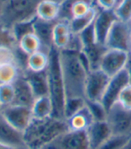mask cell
Wrapping results in <instances>:
<instances>
[{
  "label": "cell",
  "mask_w": 131,
  "mask_h": 149,
  "mask_svg": "<svg viewBox=\"0 0 131 149\" xmlns=\"http://www.w3.org/2000/svg\"><path fill=\"white\" fill-rule=\"evenodd\" d=\"M0 149H28L26 147H14V146H9L4 144L0 143Z\"/></svg>",
  "instance_id": "obj_42"
},
{
  "label": "cell",
  "mask_w": 131,
  "mask_h": 149,
  "mask_svg": "<svg viewBox=\"0 0 131 149\" xmlns=\"http://www.w3.org/2000/svg\"><path fill=\"white\" fill-rule=\"evenodd\" d=\"M130 52H131V51H130Z\"/></svg>",
  "instance_id": "obj_48"
},
{
  "label": "cell",
  "mask_w": 131,
  "mask_h": 149,
  "mask_svg": "<svg viewBox=\"0 0 131 149\" xmlns=\"http://www.w3.org/2000/svg\"><path fill=\"white\" fill-rule=\"evenodd\" d=\"M110 78L101 69L90 70L85 81L84 98L88 101L101 102Z\"/></svg>",
  "instance_id": "obj_6"
},
{
  "label": "cell",
  "mask_w": 131,
  "mask_h": 149,
  "mask_svg": "<svg viewBox=\"0 0 131 149\" xmlns=\"http://www.w3.org/2000/svg\"><path fill=\"white\" fill-rule=\"evenodd\" d=\"M20 74L21 70L15 62L5 63L0 66V84H13Z\"/></svg>",
  "instance_id": "obj_25"
},
{
  "label": "cell",
  "mask_w": 131,
  "mask_h": 149,
  "mask_svg": "<svg viewBox=\"0 0 131 149\" xmlns=\"http://www.w3.org/2000/svg\"><path fill=\"white\" fill-rule=\"evenodd\" d=\"M3 118L15 129L24 132L33 119L31 108L11 104L0 110Z\"/></svg>",
  "instance_id": "obj_7"
},
{
  "label": "cell",
  "mask_w": 131,
  "mask_h": 149,
  "mask_svg": "<svg viewBox=\"0 0 131 149\" xmlns=\"http://www.w3.org/2000/svg\"><path fill=\"white\" fill-rule=\"evenodd\" d=\"M69 130H86L90 125L94 121L90 111L85 106L78 112L66 120Z\"/></svg>",
  "instance_id": "obj_19"
},
{
  "label": "cell",
  "mask_w": 131,
  "mask_h": 149,
  "mask_svg": "<svg viewBox=\"0 0 131 149\" xmlns=\"http://www.w3.org/2000/svg\"><path fill=\"white\" fill-rule=\"evenodd\" d=\"M51 1H54V2H56V3L61 5L62 3H64V2L66 1V0H51Z\"/></svg>",
  "instance_id": "obj_44"
},
{
  "label": "cell",
  "mask_w": 131,
  "mask_h": 149,
  "mask_svg": "<svg viewBox=\"0 0 131 149\" xmlns=\"http://www.w3.org/2000/svg\"><path fill=\"white\" fill-rule=\"evenodd\" d=\"M85 102L94 121H102L107 120L108 111L102 103V102L88 101L85 99Z\"/></svg>",
  "instance_id": "obj_30"
},
{
  "label": "cell",
  "mask_w": 131,
  "mask_h": 149,
  "mask_svg": "<svg viewBox=\"0 0 131 149\" xmlns=\"http://www.w3.org/2000/svg\"><path fill=\"white\" fill-rule=\"evenodd\" d=\"M122 149H131V138H130L129 141L126 144V146Z\"/></svg>",
  "instance_id": "obj_43"
},
{
  "label": "cell",
  "mask_w": 131,
  "mask_h": 149,
  "mask_svg": "<svg viewBox=\"0 0 131 149\" xmlns=\"http://www.w3.org/2000/svg\"><path fill=\"white\" fill-rule=\"evenodd\" d=\"M22 74L29 83L35 98L49 96V83L46 70L33 72L27 69Z\"/></svg>",
  "instance_id": "obj_17"
},
{
  "label": "cell",
  "mask_w": 131,
  "mask_h": 149,
  "mask_svg": "<svg viewBox=\"0 0 131 149\" xmlns=\"http://www.w3.org/2000/svg\"><path fill=\"white\" fill-rule=\"evenodd\" d=\"M66 120L49 117L47 119H32L24 131V142L28 149H40L45 144L67 132Z\"/></svg>",
  "instance_id": "obj_2"
},
{
  "label": "cell",
  "mask_w": 131,
  "mask_h": 149,
  "mask_svg": "<svg viewBox=\"0 0 131 149\" xmlns=\"http://www.w3.org/2000/svg\"><path fill=\"white\" fill-rule=\"evenodd\" d=\"M117 0H94V6L102 10H111L116 7Z\"/></svg>",
  "instance_id": "obj_39"
},
{
  "label": "cell",
  "mask_w": 131,
  "mask_h": 149,
  "mask_svg": "<svg viewBox=\"0 0 131 149\" xmlns=\"http://www.w3.org/2000/svg\"><path fill=\"white\" fill-rule=\"evenodd\" d=\"M12 84L15 92L14 102L12 104L31 108L36 98L24 74L21 73Z\"/></svg>",
  "instance_id": "obj_13"
},
{
  "label": "cell",
  "mask_w": 131,
  "mask_h": 149,
  "mask_svg": "<svg viewBox=\"0 0 131 149\" xmlns=\"http://www.w3.org/2000/svg\"><path fill=\"white\" fill-rule=\"evenodd\" d=\"M32 115L34 119H47L52 117L53 105L49 96L36 98L31 107Z\"/></svg>",
  "instance_id": "obj_23"
},
{
  "label": "cell",
  "mask_w": 131,
  "mask_h": 149,
  "mask_svg": "<svg viewBox=\"0 0 131 149\" xmlns=\"http://www.w3.org/2000/svg\"><path fill=\"white\" fill-rule=\"evenodd\" d=\"M98 12H99V8L96 6H93L90 9V11L84 15L71 19L69 22L71 33L75 34H79L82 31H84L94 22V19Z\"/></svg>",
  "instance_id": "obj_22"
},
{
  "label": "cell",
  "mask_w": 131,
  "mask_h": 149,
  "mask_svg": "<svg viewBox=\"0 0 131 149\" xmlns=\"http://www.w3.org/2000/svg\"><path fill=\"white\" fill-rule=\"evenodd\" d=\"M105 46L107 49L129 53L131 51V24L117 20L109 31Z\"/></svg>",
  "instance_id": "obj_5"
},
{
  "label": "cell",
  "mask_w": 131,
  "mask_h": 149,
  "mask_svg": "<svg viewBox=\"0 0 131 149\" xmlns=\"http://www.w3.org/2000/svg\"><path fill=\"white\" fill-rule=\"evenodd\" d=\"M49 64V54L42 50L36 51L29 55L27 68L33 72H40L46 70Z\"/></svg>",
  "instance_id": "obj_24"
},
{
  "label": "cell",
  "mask_w": 131,
  "mask_h": 149,
  "mask_svg": "<svg viewBox=\"0 0 131 149\" xmlns=\"http://www.w3.org/2000/svg\"><path fill=\"white\" fill-rule=\"evenodd\" d=\"M130 24H131V22H130Z\"/></svg>",
  "instance_id": "obj_47"
},
{
  "label": "cell",
  "mask_w": 131,
  "mask_h": 149,
  "mask_svg": "<svg viewBox=\"0 0 131 149\" xmlns=\"http://www.w3.org/2000/svg\"><path fill=\"white\" fill-rule=\"evenodd\" d=\"M71 30L68 21L57 20L53 29V45L56 49L62 50L67 48L70 37Z\"/></svg>",
  "instance_id": "obj_18"
},
{
  "label": "cell",
  "mask_w": 131,
  "mask_h": 149,
  "mask_svg": "<svg viewBox=\"0 0 131 149\" xmlns=\"http://www.w3.org/2000/svg\"><path fill=\"white\" fill-rule=\"evenodd\" d=\"M18 46L28 55L39 51L41 49L40 42L34 33H30L24 36L18 41Z\"/></svg>",
  "instance_id": "obj_26"
},
{
  "label": "cell",
  "mask_w": 131,
  "mask_h": 149,
  "mask_svg": "<svg viewBox=\"0 0 131 149\" xmlns=\"http://www.w3.org/2000/svg\"><path fill=\"white\" fill-rule=\"evenodd\" d=\"M128 84H129V79L125 69L110 78L105 93L101 101L105 109L107 110V111L114 104L118 102L119 94H121V91Z\"/></svg>",
  "instance_id": "obj_9"
},
{
  "label": "cell",
  "mask_w": 131,
  "mask_h": 149,
  "mask_svg": "<svg viewBox=\"0 0 131 149\" xmlns=\"http://www.w3.org/2000/svg\"><path fill=\"white\" fill-rule=\"evenodd\" d=\"M79 1L86 2L93 6H94V0H66L64 3L60 5V11H59V15L58 20H64V21H68V22H70V20L72 19L71 12H70L71 6L74 3L79 2Z\"/></svg>",
  "instance_id": "obj_34"
},
{
  "label": "cell",
  "mask_w": 131,
  "mask_h": 149,
  "mask_svg": "<svg viewBox=\"0 0 131 149\" xmlns=\"http://www.w3.org/2000/svg\"><path fill=\"white\" fill-rule=\"evenodd\" d=\"M57 21H45L35 17L33 22V33L39 39L41 49L47 54L50 52L53 45V29Z\"/></svg>",
  "instance_id": "obj_12"
},
{
  "label": "cell",
  "mask_w": 131,
  "mask_h": 149,
  "mask_svg": "<svg viewBox=\"0 0 131 149\" xmlns=\"http://www.w3.org/2000/svg\"><path fill=\"white\" fill-rule=\"evenodd\" d=\"M15 92L12 84H0V110L14 102Z\"/></svg>",
  "instance_id": "obj_31"
},
{
  "label": "cell",
  "mask_w": 131,
  "mask_h": 149,
  "mask_svg": "<svg viewBox=\"0 0 131 149\" xmlns=\"http://www.w3.org/2000/svg\"><path fill=\"white\" fill-rule=\"evenodd\" d=\"M131 138V135L112 134L98 149H122Z\"/></svg>",
  "instance_id": "obj_28"
},
{
  "label": "cell",
  "mask_w": 131,
  "mask_h": 149,
  "mask_svg": "<svg viewBox=\"0 0 131 149\" xmlns=\"http://www.w3.org/2000/svg\"><path fill=\"white\" fill-rule=\"evenodd\" d=\"M60 5L51 0H41L37 6V17L45 21H57Z\"/></svg>",
  "instance_id": "obj_21"
},
{
  "label": "cell",
  "mask_w": 131,
  "mask_h": 149,
  "mask_svg": "<svg viewBox=\"0 0 131 149\" xmlns=\"http://www.w3.org/2000/svg\"><path fill=\"white\" fill-rule=\"evenodd\" d=\"M106 50L107 47L105 45L97 43V42L83 49L82 52L87 60L90 70L100 69L101 61Z\"/></svg>",
  "instance_id": "obj_20"
},
{
  "label": "cell",
  "mask_w": 131,
  "mask_h": 149,
  "mask_svg": "<svg viewBox=\"0 0 131 149\" xmlns=\"http://www.w3.org/2000/svg\"><path fill=\"white\" fill-rule=\"evenodd\" d=\"M59 136L55 138V139L51 140L50 142L45 144L44 146L40 147V149H63V147L61 146V143H60Z\"/></svg>",
  "instance_id": "obj_40"
},
{
  "label": "cell",
  "mask_w": 131,
  "mask_h": 149,
  "mask_svg": "<svg viewBox=\"0 0 131 149\" xmlns=\"http://www.w3.org/2000/svg\"><path fill=\"white\" fill-rule=\"evenodd\" d=\"M80 39L82 40V43L84 48L86 46L92 45L96 42V38H95V33H94V27H93V23L89 25L87 28H85L84 31H82L79 33ZM83 48V49H84Z\"/></svg>",
  "instance_id": "obj_36"
},
{
  "label": "cell",
  "mask_w": 131,
  "mask_h": 149,
  "mask_svg": "<svg viewBox=\"0 0 131 149\" xmlns=\"http://www.w3.org/2000/svg\"><path fill=\"white\" fill-rule=\"evenodd\" d=\"M118 20L125 23L131 22V0H121L114 8Z\"/></svg>",
  "instance_id": "obj_32"
},
{
  "label": "cell",
  "mask_w": 131,
  "mask_h": 149,
  "mask_svg": "<svg viewBox=\"0 0 131 149\" xmlns=\"http://www.w3.org/2000/svg\"><path fill=\"white\" fill-rule=\"evenodd\" d=\"M128 53L113 49H107L102 58L100 69L111 77L124 70Z\"/></svg>",
  "instance_id": "obj_10"
},
{
  "label": "cell",
  "mask_w": 131,
  "mask_h": 149,
  "mask_svg": "<svg viewBox=\"0 0 131 149\" xmlns=\"http://www.w3.org/2000/svg\"><path fill=\"white\" fill-rule=\"evenodd\" d=\"M117 1H118V3H119V2L121 1V0H117ZM117 5H118V4H117Z\"/></svg>",
  "instance_id": "obj_46"
},
{
  "label": "cell",
  "mask_w": 131,
  "mask_h": 149,
  "mask_svg": "<svg viewBox=\"0 0 131 149\" xmlns=\"http://www.w3.org/2000/svg\"><path fill=\"white\" fill-rule=\"evenodd\" d=\"M86 131L92 149H98L112 135L111 129L107 120L93 121Z\"/></svg>",
  "instance_id": "obj_16"
},
{
  "label": "cell",
  "mask_w": 131,
  "mask_h": 149,
  "mask_svg": "<svg viewBox=\"0 0 131 149\" xmlns=\"http://www.w3.org/2000/svg\"><path fill=\"white\" fill-rule=\"evenodd\" d=\"M3 3H4V0H0V15H1V10H2V6H3Z\"/></svg>",
  "instance_id": "obj_45"
},
{
  "label": "cell",
  "mask_w": 131,
  "mask_h": 149,
  "mask_svg": "<svg viewBox=\"0 0 131 149\" xmlns=\"http://www.w3.org/2000/svg\"><path fill=\"white\" fill-rule=\"evenodd\" d=\"M117 20L118 17L114 12V9L102 10L99 8V12H98L93 22L97 43L105 45V41L109 34V31H110L111 28Z\"/></svg>",
  "instance_id": "obj_11"
},
{
  "label": "cell",
  "mask_w": 131,
  "mask_h": 149,
  "mask_svg": "<svg viewBox=\"0 0 131 149\" xmlns=\"http://www.w3.org/2000/svg\"><path fill=\"white\" fill-rule=\"evenodd\" d=\"M59 139L63 149H92L86 130H68Z\"/></svg>",
  "instance_id": "obj_15"
},
{
  "label": "cell",
  "mask_w": 131,
  "mask_h": 149,
  "mask_svg": "<svg viewBox=\"0 0 131 149\" xmlns=\"http://www.w3.org/2000/svg\"><path fill=\"white\" fill-rule=\"evenodd\" d=\"M106 120L112 134L131 135V111L124 109L118 102L108 111Z\"/></svg>",
  "instance_id": "obj_8"
},
{
  "label": "cell",
  "mask_w": 131,
  "mask_h": 149,
  "mask_svg": "<svg viewBox=\"0 0 131 149\" xmlns=\"http://www.w3.org/2000/svg\"><path fill=\"white\" fill-rule=\"evenodd\" d=\"M85 98L84 97H68L66 100L64 117L65 120L69 119L70 117L78 112L85 106Z\"/></svg>",
  "instance_id": "obj_27"
},
{
  "label": "cell",
  "mask_w": 131,
  "mask_h": 149,
  "mask_svg": "<svg viewBox=\"0 0 131 149\" xmlns=\"http://www.w3.org/2000/svg\"><path fill=\"white\" fill-rule=\"evenodd\" d=\"M59 59L67 98H84L85 81L89 70L84 64L80 52L59 50Z\"/></svg>",
  "instance_id": "obj_1"
},
{
  "label": "cell",
  "mask_w": 131,
  "mask_h": 149,
  "mask_svg": "<svg viewBox=\"0 0 131 149\" xmlns=\"http://www.w3.org/2000/svg\"><path fill=\"white\" fill-rule=\"evenodd\" d=\"M92 6H91L90 4L84 2V1H79V2L74 3L71 6V8H70L72 19L76 18V17H80L82 15H84L85 14H87L90 11V9L92 8Z\"/></svg>",
  "instance_id": "obj_35"
},
{
  "label": "cell",
  "mask_w": 131,
  "mask_h": 149,
  "mask_svg": "<svg viewBox=\"0 0 131 149\" xmlns=\"http://www.w3.org/2000/svg\"><path fill=\"white\" fill-rule=\"evenodd\" d=\"M34 19L30 20V21H25V22L18 23L12 27V31H13L14 35H15V39L17 40V41H19L22 38L27 34L33 33Z\"/></svg>",
  "instance_id": "obj_33"
},
{
  "label": "cell",
  "mask_w": 131,
  "mask_h": 149,
  "mask_svg": "<svg viewBox=\"0 0 131 149\" xmlns=\"http://www.w3.org/2000/svg\"><path fill=\"white\" fill-rule=\"evenodd\" d=\"M118 103L124 109L131 111V84H128L121 91L118 99Z\"/></svg>",
  "instance_id": "obj_37"
},
{
  "label": "cell",
  "mask_w": 131,
  "mask_h": 149,
  "mask_svg": "<svg viewBox=\"0 0 131 149\" xmlns=\"http://www.w3.org/2000/svg\"><path fill=\"white\" fill-rule=\"evenodd\" d=\"M8 62L15 63V56L14 49L7 48H0V66Z\"/></svg>",
  "instance_id": "obj_38"
},
{
  "label": "cell",
  "mask_w": 131,
  "mask_h": 149,
  "mask_svg": "<svg viewBox=\"0 0 131 149\" xmlns=\"http://www.w3.org/2000/svg\"><path fill=\"white\" fill-rule=\"evenodd\" d=\"M125 71L127 72V74L128 77L129 79V84H131V52L128 53V58L126 63V66H125Z\"/></svg>",
  "instance_id": "obj_41"
},
{
  "label": "cell",
  "mask_w": 131,
  "mask_h": 149,
  "mask_svg": "<svg viewBox=\"0 0 131 149\" xmlns=\"http://www.w3.org/2000/svg\"><path fill=\"white\" fill-rule=\"evenodd\" d=\"M49 83V97L53 105L52 117L65 120L64 109L67 100L64 79L59 59V49L53 47L49 53V64L46 68Z\"/></svg>",
  "instance_id": "obj_3"
},
{
  "label": "cell",
  "mask_w": 131,
  "mask_h": 149,
  "mask_svg": "<svg viewBox=\"0 0 131 149\" xmlns=\"http://www.w3.org/2000/svg\"><path fill=\"white\" fill-rule=\"evenodd\" d=\"M41 0H4L0 25L11 28L21 22L34 19L37 6Z\"/></svg>",
  "instance_id": "obj_4"
},
{
  "label": "cell",
  "mask_w": 131,
  "mask_h": 149,
  "mask_svg": "<svg viewBox=\"0 0 131 149\" xmlns=\"http://www.w3.org/2000/svg\"><path fill=\"white\" fill-rule=\"evenodd\" d=\"M17 46L18 41L14 35L12 29L0 25V48L14 49Z\"/></svg>",
  "instance_id": "obj_29"
},
{
  "label": "cell",
  "mask_w": 131,
  "mask_h": 149,
  "mask_svg": "<svg viewBox=\"0 0 131 149\" xmlns=\"http://www.w3.org/2000/svg\"><path fill=\"white\" fill-rule=\"evenodd\" d=\"M0 143L14 147H26L24 132L10 125L0 114Z\"/></svg>",
  "instance_id": "obj_14"
}]
</instances>
